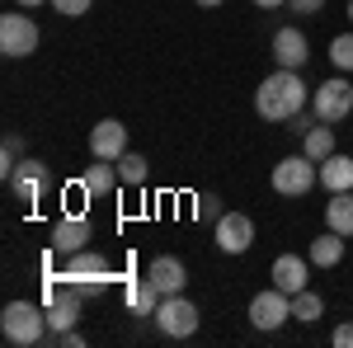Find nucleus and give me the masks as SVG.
<instances>
[{
  "label": "nucleus",
  "mask_w": 353,
  "mask_h": 348,
  "mask_svg": "<svg viewBox=\"0 0 353 348\" xmlns=\"http://www.w3.org/2000/svg\"><path fill=\"white\" fill-rule=\"evenodd\" d=\"M61 19H81V14H90V0H48Z\"/></svg>",
  "instance_id": "27"
},
{
  "label": "nucleus",
  "mask_w": 353,
  "mask_h": 348,
  "mask_svg": "<svg viewBox=\"0 0 353 348\" xmlns=\"http://www.w3.org/2000/svg\"><path fill=\"white\" fill-rule=\"evenodd\" d=\"M193 203H198V207H193L198 221H221V198H217V193H198Z\"/></svg>",
  "instance_id": "26"
},
{
  "label": "nucleus",
  "mask_w": 353,
  "mask_h": 348,
  "mask_svg": "<svg viewBox=\"0 0 353 348\" xmlns=\"http://www.w3.org/2000/svg\"><path fill=\"white\" fill-rule=\"evenodd\" d=\"M61 278L76 283V287L85 292V301H90V296L104 292V283L113 278V264L104 259V254H94V249H76V254L66 259V268H61Z\"/></svg>",
  "instance_id": "5"
},
{
  "label": "nucleus",
  "mask_w": 353,
  "mask_h": 348,
  "mask_svg": "<svg viewBox=\"0 0 353 348\" xmlns=\"http://www.w3.org/2000/svg\"><path fill=\"white\" fill-rule=\"evenodd\" d=\"M325 5H330V0H288V10H292V14H321Z\"/></svg>",
  "instance_id": "28"
},
{
  "label": "nucleus",
  "mask_w": 353,
  "mask_h": 348,
  "mask_svg": "<svg viewBox=\"0 0 353 348\" xmlns=\"http://www.w3.org/2000/svg\"><path fill=\"white\" fill-rule=\"evenodd\" d=\"M325 231H339L344 240L353 236V188H349V193H330V203H325Z\"/></svg>",
  "instance_id": "19"
},
{
  "label": "nucleus",
  "mask_w": 353,
  "mask_h": 348,
  "mask_svg": "<svg viewBox=\"0 0 353 348\" xmlns=\"http://www.w3.org/2000/svg\"><path fill=\"white\" fill-rule=\"evenodd\" d=\"M330 344H334V348H353V320L334 325V334H330Z\"/></svg>",
  "instance_id": "29"
},
{
  "label": "nucleus",
  "mask_w": 353,
  "mask_h": 348,
  "mask_svg": "<svg viewBox=\"0 0 353 348\" xmlns=\"http://www.w3.org/2000/svg\"><path fill=\"white\" fill-rule=\"evenodd\" d=\"M146 278L161 287V296H174V292H184L189 268H184V259H174V254H156V259L146 264Z\"/></svg>",
  "instance_id": "15"
},
{
  "label": "nucleus",
  "mask_w": 353,
  "mask_h": 348,
  "mask_svg": "<svg viewBox=\"0 0 353 348\" xmlns=\"http://www.w3.org/2000/svg\"><path fill=\"white\" fill-rule=\"evenodd\" d=\"M311 113L321 118V123H344L353 113V85L344 81V76H325V81L311 90Z\"/></svg>",
  "instance_id": "6"
},
{
  "label": "nucleus",
  "mask_w": 353,
  "mask_h": 348,
  "mask_svg": "<svg viewBox=\"0 0 353 348\" xmlns=\"http://www.w3.org/2000/svg\"><path fill=\"white\" fill-rule=\"evenodd\" d=\"M123 301H128L132 316H156V306H161V287H156L151 278H123Z\"/></svg>",
  "instance_id": "16"
},
{
  "label": "nucleus",
  "mask_w": 353,
  "mask_h": 348,
  "mask_svg": "<svg viewBox=\"0 0 353 348\" xmlns=\"http://www.w3.org/2000/svg\"><path fill=\"white\" fill-rule=\"evenodd\" d=\"M156 329H161L165 339H193L198 334V320H203V311L193 306L184 292H174V296H161V306H156Z\"/></svg>",
  "instance_id": "4"
},
{
  "label": "nucleus",
  "mask_w": 353,
  "mask_h": 348,
  "mask_svg": "<svg viewBox=\"0 0 353 348\" xmlns=\"http://www.w3.org/2000/svg\"><path fill=\"white\" fill-rule=\"evenodd\" d=\"M330 66L344 71V76L353 71V33H334L330 38Z\"/></svg>",
  "instance_id": "24"
},
{
  "label": "nucleus",
  "mask_w": 353,
  "mask_h": 348,
  "mask_svg": "<svg viewBox=\"0 0 353 348\" xmlns=\"http://www.w3.org/2000/svg\"><path fill=\"white\" fill-rule=\"evenodd\" d=\"M193 5H203V10H217V5H226V0H193Z\"/></svg>",
  "instance_id": "31"
},
{
  "label": "nucleus",
  "mask_w": 353,
  "mask_h": 348,
  "mask_svg": "<svg viewBox=\"0 0 353 348\" xmlns=\"http://www.w3.org/2000/svg\"><path fill=\"white\" fill-rule=\"evenodd\" d=\"M254 245V216L250 212H221L217 221V249L221 254H245Z\"/></svg>",
  "instance_id": "11"
},
{
  "label": "nucleus",
  "mask_w": 353,
  "mask_h": 348,
  "mask_svg": "<svg viewBox=\"0 0 353 348\" xmlns=\"http://www.w3.org/2000/svg\"><path fill=\"white\" fill-rule=\"evenodd\" d=\"M123 151H128V127L118 118H99L90 127V156L94 161H118Z\"/></svg>",
  "instance_id": "13"
},
{
  "label": "nucleus",
  "mask_w": 353,
  "mask_h": 348,
  "mask_svg": "<svg viewBox=\"0 0 353 348\" xmlns=\"http://www.w3.org/2000/svg\"><path fill=\"white\" fill-rule=\"evenodd\" d=\"M19 161H24V141H19V136L10 132V136H5V151H0V174L10 179V174L19 170Z\"/></svg>",
  "instance_id": "25"
},
{
  "label": "nucleus",
  "mask_w": 353,
  "mask_h": 348,
  "mask_svg": "<svg viewBox=\"0 0 353 348\" xmlns=\"http://www.w3.org/2000/svg\"><path fill=\"white\" fill-rule=\"evenodd\" d=\"M38 43H43V33H38V24L28 19L24 10H10V14H0V52L10 57V61H19V57H33V52H38Z\"/></svg>",
  "instance_id": "7"
},
{
  "label": "nucleus",
  "mask_w": 353,
  "mask_h": 348,
  "mask_svg": "<svg viewBox=\"0 0 353 348\" xmlns=\"http://www.w3.org/2000/svg\"><path fill=\"white\" fill-rule=\"evenodd\" d=\"M349 24H353V0H349Z\"/></svg>",
  "instance_id": "33"
},
{
  "label": "nucleus",
  "mask_w": 353,
  "mask_h": 348,
  "mask_svg": "<svg viewBox=\"0 0 353 348\" xmlns=\"http://www.w3.org/2000/svg\"><path fill=\"white\" fill-rule=\"evenodd\" d=\"M306 259H311L316 268L344 264V236H339V231H325V236H316V240H311V249H306Z\"/></svg>",
  "instance_id": "20"
},
{
  "label": "nucleus",
  "mask_w": 353,
  "mask_h": 348,
  "mask_svg": "<svg viewBox=\"0 0 353 348\" xmlns=\"http://www.w3.org/2000/svg\"><path fill=\"white\" fill-rule=\"evenodd\" d=\"M301 151H306V156H311L316 165H321V161H330V156L339 151V146H334V127H330V123H316L311 132L301 136Z\"/></svg>",
  "instance_id": "21"
},
{
  "label": "nucleus",
  "mask_w": 353,
  "mask_h": 348,
  "mask_svg": "<svg viewBox=\"0 0 353 348\" xmlns=\"http://www.w3.org/2000/svg\"><path fill=\"white\" fill-rule=\"evenodd\" d=\"M113 165H118L123 188H141V184H146V174H151V165H146V156H141V151H123Z\"/></svg>",
  "instance_id": "22"
},
{
  "label": "nucleus",
  "mask_w": 353,
  "mask_h": 348,
  "mask_svg": "<svg viewBox=\"0 0 353 348\" xmlns=\"http://www.w3.org/2000/svg\"><path fill=\"white\" fill-rule=\"evenodd\" d=\"M5 184H10V193H14L19 203H28V207H33V203H38L43 193H48V184H52V174H48V165H43V161H33V156H24V161H19V170H14V174H10Z\"/></svg>",
  "instance_id": "10"
},
{
  "label": "nucleus",
  "mask_w": 353,
  "mask_h": 348,
  "mask_svg": "<svg viewBox=\"0 0 353 348\" xmlns=\"http://www.w3.org/2000/svg\"><path fill=\"white\" fill-rule=\"evenodd\" d=\"M269 278H273V287L278 292H288V296H297L306 283H311V259L306 254H278L269 268Z\"/></svg>",
  "instance_id": "14"
},
{
  "label": "nucleus",
  "mask_w": 353,
  "mask_h": 348,
  "mask_svg": "<svg viewBox=\"0 0 353 348\" xmlns=\"http://www.w3.org/2000/svg\"><path fill=\"white\" fill-rule=\"evenodd\" d=\"M321 316H325V301H321V292L301 287V292L292 296V320H301V325H316Z\"/></svg>",
  "instance_id": "23"
},
{
  "label": "nucleus",
  "mask_w": 353,
  "mask_h": 348,
  "mask_svg": "<svg viewBox=\"0 0 353 348\" xmlns=\"http://www.w3.org/2000/svg\"><path fill=\"white\" fill-rule=\"evenodd\" d=\"M250 5H259V10H288V0H250Z\"/></svg>",
  "instance_id": "30"
},
{
  "label": "nucleus",
  "mask_w": 353,
  "mask_h": 348,
  "mask_svg": "<svg viewBox=\"0 0 353 348\" xmlns=\"http://www.w3.org/2000/svg\"><path fill=\"white\" fill-rule=\"evenodd\" d=\"M14 5H19V10H38L43 0H14Z\"/></svg>",
  "instance_id": "32"
},
{
  "label": "nucleus",
  "mask_w": 353,
  "mask_h": 348,
  "mask_svg": "<svg viewBox=\"0 0 353 348\" xmlns=\"http://www.w3.org/2000/svg\"><path fill=\"white\" fill-rule=\"evenodd\" d=\"M48 249H57L61 259H71L76 249H90V221L85 212H61L48 231Z\"/></svg>",
  "instance_id": "9"
},
{
  "label": "nucleus",
  "mask_w": 353,
  "mask_h": 348,
  "mask_svg": "<svg viewBox=\"0 0 353 348\" xmlns=\"http://www.w3.org/2000/svg\"><path fill=\"white\" fill-rule=\"evenodd\" d=\"M288 320H292V296H288V292L264 287V292L250 296V325H254V329L273 334V329H283Z\"/></svg>",
  "instance_id": "8"
},
{
  "label": "nucleus",
  "mask_w": 353,
  "mask_h": 348,
  "mask_svg": "<svg viewBox=\"0 0 353 348\" xmlns=\"http://www.w3.org/2000/svg\"><path fill=\"white\" fill-rule=\"evenodd\" d=\"M81 184L90 188V203H104V198H109V193L123 184V179H118V165H113V161H94V165L81 174Z\"/></svg>",
  "instance_id": "17"
},
{
  "label": "nucleus",
  "mask_w": 353,
  "mask_h": 348,
  "mask_svg": "<svg viewBox=\"0 0 353 348\" xmlns=\"http://www.w3.org/2000/svg\"><path fill=\"white\" fill-rule=\"evenodd\" d=\"M273 61L283 66V71H301L306 61H311V43H306V33L292 24H283L273 33Z\"/></svg>",
  "instance_id": "12"
},
{
  "label": "nucleus",
  "mask_w": 353,
  "mask_h": 348,
  "mask_svg": "<svg viewBox=\"0 0 353 348\" xmlns=\"http://www.w3.org/2000/svg\"><path fill=\"white\" fill-rule=\"evenodd\" d=\"M316 184H321V165L311 161L306 151L283 156V161L273 165V193H283V198H306Z\"/></svg>",
  "instance_id": "3"
},
{
  "label": "nucleus",
  "mask_w": 353,
  "mask_h": 348,
  "mask_svg": "<svg viewBox=\"0 0 353 348\" xmlns=\"http://www.w3.org/2000/svg\"><path fill=\"white\" fill-rule=\"evenodd\" d=\"M301 108H311V85L301 81V71H273L254 90V113L264 123H292Z\"/></svg>",
  "instance_id": "1"
},
{
  "label": "nucleus",
  "mask_w": 353,
  "mask_h": 348,
  "mask_svg": "<svg viewBox=\"0 0 353 348\" xmlns=\"http://www.w3.org/2000/svg\"><path fill=\"white\" fill-rule=\"evenodd\" d=\"M0 334L19 348H38L48 339V311L38 301H5L0 311Z\"/></svg>",
  "instance_id": "2"
},
{
  "label": "nucleus",
  "mask_w": 353,
  "mask_h": 348,
  "mask_svg": "<svg viewBox=\"0 0 353 348\" xmlns=\"http://www.w3.org/2000/svg\"><path fill=\"white\" fill-rule=\"evenodd\" d=\"M321 188L325 193H349L353 188V156L334 151L330 161H321Z\"/></svg>",
  "instance_id": "18"
}]
</instances>
